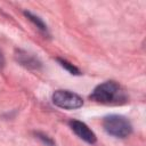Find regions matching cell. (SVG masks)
I'll return each instance as SVG.
<instances>
[{
	"label": "cell",
	"mask_w": 146,
	"mask_h": 146,
	"mask_svg": "<svg viewBox=\"0 0 146 146\" xmlns=\"http://www.w3.org/2000/svg\"><path fill=\"white\" fill-rule=\"evenodd\" d=\"M90 99L99 104L112 105V104L123 103L125 99V96L117 82L105 81L98 84L92 90V92L90 94Z\"/></svg>",
	"instance_id": "cell-1"
},
{
	"label": "cell",
	"mask_w": 146,
	"mask_h": 146,
	"mask_svg": "<svg viewBox=\"0 0 146 146\" xmlns=\"http://www.w3.org/2000/svg\"><path fill=\"white\" fill-rule=\"evenodd\" d=\"M103 127L108 135L116 138H125L132 131L131 122L125 116L117 114L105 116L103 120Z\"/></svg>",
	"instance_id": "cell-2"
},
{
	"label": "cell",
	"mask_w": 146,
	"mask_h": 146,
	"mask_svg": "<svg viewBox=\"0 0 146 146\" xmlns=\"http://www.w3.org/2000/svg\"><path fill=\"white\" fill-rule=\"evenodd\" d=\"M52 103L64 110H76L83 105V99L70 90H56L52 94Z\"/></svg>",
	"instance_id": "cell-3"
},
{
	"label": "cell",
	"mask_w": 146,
	"mask_h": 146,
	"mask_svg": "<svg viewBox=\"0 0 146 146\" xmlns=\"http://www.w3.org/2000/svg\"><path fill=\"white\" fill-rule=\"evenodd\" d=\"M70 128L72 129V131L82 140H84L88 144H95L97 140V137L95 135V132L82 121L79 120H71L68 122Z\"/></svg>",
	"instance_id": "cell-4"
},
{
	"label": "cell",
	"mask_w": 146,
	"mask_h": 146,
	"mask_svg": "<svg viewBox=\"0 0 146 146\" xmlns=\"http://www.w3.org/2000/svg\"><path fill=\"white\" fill-rule=\"evenodd\" d=\"M15 58H16L17 63L21 64L22 66H24L25 68L38 71L42 67V63L40 62V59L26 50L17 49L15 52Z\"/></svg>",
	"instance_id": "cell-5"
},
{
	"label": "cell",
	"mask_w": 146,
	"mask_h": 146,
	"mask_svg": "<svg viewBox=\"0 0 146 146\" xmlns=\"http://www.w3.org/2000/svg\"><path fill=\"white\" fill-rule=\"evenodd\" d=\"M24 15H25L42 33L49 34V33H48V27H47L46 23L42 21V18H40L38 15H35V14H33V13H31V11H24Z\"/></svg>",
	"instance_id": "cell-6"
},
{
	"label": "cell",
	"mask_w": 146,
	"mask_h": 146,
	"mask_svg": "<svg viewBox=\"0 0 146 146\" xmlns=\"http://www.w3.org/2000/svg\"><path fill=\"white\" fill-rule=\"evenodd\" d=\"M57 62L59 63V65L63 67V68H65L68 73H71V74H73V75H80L81 74V72H80V70L76 67V66H74L72 63H70V62H67L66 59H63V58H57Z\"/></svg>",
	"instance_id": "cell-7"
},
{
	"label": "cell",
	"mask_w": 146,
	"mask_h": 146,
	"mask_svg": "<svg viewBox=\"0 0 146 146\" xmlns=\"http://www.w3.org/2000/svg\"><path fill=\"white\" fill-rule=\"evenodd\" d=\"M35 137L38 138V139H40L46 146H55L56 144H55V141H54V139L51 138V137H49L48 135H46V133H43V132H35Z\"/></svg>",
	"instance_id": "cell-8"
},
{
	"label": "cell",
	"mask_w": 146,
	"mask_h": 146,
	"mask_svg": "<svg viewBox=\"0 0 146 146\" xmlns=\"http://www.w3.org/2000/svg\"><path fill=\"white\" fill-rule=\"evenodd\" d=\"M3 66H5V57H3L2 51L0 50V70H2Z\"/></svg>",
	"instance_id": "cell-9"
}]
</instances>
